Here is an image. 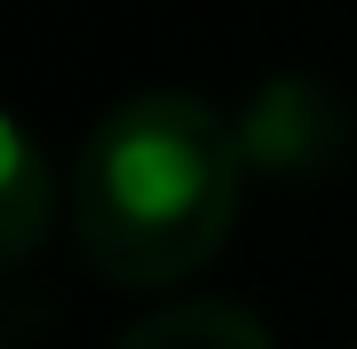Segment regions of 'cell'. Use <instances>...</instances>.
I'll list each match as a JSON object with an SVG mask.
<instances>
[{
  "label": "cell",
  "mask_w": 357,
  "mask_h": 349,
  "mask_svg": "<svg viewBox=\"0 0 357 349\" xmlns=\"http://www.w3.org/2000/svg\"><path fill=\"white\" fill-rule=\"evenodd\" d=\"M246 199L238 127L183 88L128 95L79 135L72 159V238L96 278L159 294L222 254Z\"/></svg>",
  "instance_id": "cell-1"
},
{
  "label": "cell",
  "mask_w": 357,
  "mask_h": 349,
  "mask_svg": "<svg viewBox=\"0 0 357 349\" xmlns=\"http://www.w3.org/2000/svg\"><path fill=\"white\" fill-rule=\"evenodd\" d=\"M342 135H349V119L318 79H270L238 119L246 167H262V175H318L342 159Z\"/></svg>",
  "instance_id": "cell-2"
},
{
  "label": "cell",
  "mask_w": 357,
  "mask_h": 349,
  "mask_svg": "<svg viewBox=\"0 0 357 349\" xmlns=\"http://www.w3.org/2000/svg\"><path fill=\"white\" fill-rule=\"evenodd\" d=\"M112 349H278V341L238 302H167V310L135 318L128 334H112Z\"/></svg>",
  "instance_id": "cell-3"
},
{
  "label": "cell",
  "mask_w": 357,
  "mask_h": 349,
  "mask_svg": "<svg viewBox=\"0 0 357 349\" xmlns=\"http://www.w3.org/2000/svg\"><path fill=\"white\" fill-rule=\"evenodd\" d=\"M48 167H40V143L24 135V119H8V262L40 254V231H48Z\"/></svg>",
  "instance_id": "cell-4"
}]
</instances>
